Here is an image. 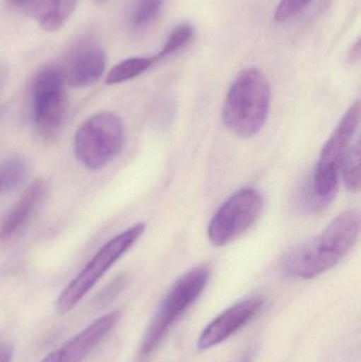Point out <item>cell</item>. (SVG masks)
I'll return each mask as SVG.
<instances>
[{
	"instance_id": "1",
	"label": "cell",
	"mask_w": 361,
	"mask_h": 362,
	"mask_svg": "<svg viewBox=\"0 0 361 362\" xmlns=\"http://www.w3.org/2000/svg\"><path fill=\"white\" fill-rule=\"evenodd\" d=\"M360 231L358 211L341 213L313 240L295 250L285 264L286 272L294 278H316L336 266L357 242Z\"/></svg>"
},
{
	"instance_id": "2",
	"label": "cell",
	"mask_w": 361,
	"mask_h": 362,
	"mask_svg": "<svg viewBox=\"0 0 361 362\" xmlns=\"http://www.w3.org/2000/svg\"><path fill=\"white\" fill-rule=\"evenodd\" d=\"M271 99L264 74L256 68L243 70L227 93L222 112L225 125L239 137H254L266 122Z\"/></svg>"
},
{
	"instance_id": "3",
	"label": "cell",
	"mask_w": 361,
	"mask_h": 362,
	"mask_svg": "<svg viewBox=\"0 0 361 362\" xmlns=\"http://www.w3.org/2000/svg\"><path fill=\"white\" fill-rule=\"evenodd\" d=\"M360 116L361 105L357 101L343 115L324 144L314 172L313 183L307 195L309 208L313 210L326 208L334 198L338 189L341 167L360 127Z\"/></svg>"
},
{
	"instance_id": "4",
	"label": "cell",
	"mask_w": 361,
	"mask_h": 362,
	"mask_svg": "<svg viewBox=\"0 0 361 362\" xmlns=\"http://www.w3.org/2000/svg\"><path fill=\"white\" fill-rule=\"evenodd\" d=\"M209 276L207 266H197L176 281L163 298L144 334L140 346V353L143 356L158 348L167 332L199 299L209 281Z\"/></svg>"
},
{
	"instance_id": "5",
	"label": "cell",
	"mask_w": 361,
	"mask_h": 362,
	"mask_svg": "<svg viewBox=\"0 0 361 362\" xmlns=\"http://www.w3.org/2000/svg\"><path fill=\"white\" fill-rule=\"evenodd\" d=\"M124 144L122 120L112 112H99L81 124L74 136L76 159L91 171L112 163Z\"/></svg>"
},
{
	"instance_id": "6",
	"label": "cell",
	"mask_w": 361,
	"mask_h": 362,
	"mask_svg": "<svg viewBox=\"0 0 361 362\" xmlns=\"http://www.w3.org/2000/svg\"><path fill=\"white\" fill-rule=\"evenodd\" d=\"M65 71L57 65L42 68L32 84V114L36 131L45 139H53L65 124L68 95Z\"/></svg>"
},
{
	"instance_id": "7",
	"label": "cell",
	"mask_w": 361,
	"mask_h": 362,
	"mask_svg": "<svg viewBox=\"0 0 361 362\" xmlns=\"http://www.w3.org/2000/svg\"><path fill=\"white\" fill-rule=\"evenodd\" d=\"M146 226L138 223L108 240L99 249L86 267L69 283L59 295L57 310L59 314L70 312L110 268L139 240Z\"/></svg>"
},
{
	"instance_id": "8",
	"label": "cell",
	"mask_w": 361,
	"mask_h": 362,
	"mask_svg": "<svg viewBox=\"0 0 361 362\" xmlns=\"http://www.w3.org/2000/svg\"><path fill=\"white\" fill-rule=\"evenodd\" d=\"M263 198L256 189L244 187L235 192L216 211L208 228V238L216 247L237 240L260 217Z\"/></svg>"
},
{
	"instance_id": "9",
	"label": "cell",
	"mask_w": 361,
	"mask_h": 362,
	"mask_svg": "<svg viewBox=\"0 0 361 362\" xmlns=\"http://www.w3.org/2000/svg\"><path fill=\"white\" fill-rule=\"evenodd\" d=\"M263 305V299L251 298L231 306L205 327L197 341V349L208 350L222 344L251 321L262 310Z\"/></svg>"
},
{
	"instance_id": "10",
	"label": "cell",
	"mask_w": 361,
	"mask_h": 362,
	"mask_svg": "<svg viewBox=\"0 0 361 362\" xmlns=\"http://www.w3.org/2000/svg\"><path fill=\"white\" fill-rule=\"evenodd\" d=\"M107 55L95 44L80 47L72 54L65 72L66 81L73 88H85L97 83L106 69Z\"/></svg>"
},
{
	"instance_id": "11",
	"label": "cell",
	"mask_w": 361,
	"mask_h": 362,
	"mask_svg": "<svg viewBox=\"0 0 361 362\" xmlns=\"http://www.w3.org/2000/svg\"><path fill=\"white\" fill-rule=\"evenodd\" d=\"M47 193L46 181L37 178L23 192L0 223V244L16 235L40 206Z\"/></svg>"
},
{
	"instance_id": "12",
	"label": "cell",
	"mask_w": 361,
	"mask_h": 362,
	"mask_svg": "<svg viewBox=\"0 0 361 362\" xmlns=\"http://www.w3.org/2000/svg\"><path fill=\"white\" fill-rule=\"evenodd\" d=\"M120 319V312L104 315L93 321L89 327L72 338L66 346L59 351L64 362H82L90 354L91 351L110 334Z\"/></svg>"
},
{
	"instance_id": "13",
	"label": "cell",
	"mask_w": 361,
	"mask_h": 362,
	"mask_svg": "<svg viewBox=\"0 0 361 362\" xmlns=\"http://www.w3.org/2000/svg\"><path fill=\"white\" fill-rule=\"evenodd\" d=\"M78 0H42L35 16L45 31L61 29L76 10Z\"/></svg>"
},
{
	"instance_id": "14",
	"label": "cell",
	"mask_w": 361,
	"mask_h": 362,
	"mask_svg": "<svg viewBox=\"0 0 361 362\" xmlns=\"http://www.w3.org/2000/svg\"><path fill=\"white\" fill-rule=\"evenodd\" d=\"M156 57H131L117 64L106 76L108 85L121 84L148 71L157 63Z\"/></svg>"
},
{
	"instance_id": "15",
	"label": "cell",
	"mask_w": 361,
	"mask_h": 362,
	"mask_svg": "<svg viewBox=\"0 0 361 362\" xmlns=\"http://www.w3.org/2000/svg\"><path fill=\"white\" fill-rule=\"evenodd\" d=\"M165 0H133L129 8V21L136 31L146 29L156 21Z\"/></svg>"
},
{
	"instance_id": "16",
	"label": "cell",
	"mask_w": 361,
	"mask_h": 362,
	"mask_svg": "<svg viewBox=\"0 0 361 362\" xmlns=\"http://www.w3.org/2000/svg\"><path fill=\"white\" fill-rule=\"evenodd\" d=\"M28 168L21 157L12 156L0 165V189L14 191L27 178Z\"/></svg>"
},
{
	"instance_id": "17",
	"label": "cell",
	"mask_w": 361,
	"mask_h": 362,
	"mask_svg": "<svg viewBox=\"0 0 361 362\" xmlns=\"http://www.w3.org/2000/svg\"><path fill=\"white\" fill-rule=\"evenodd\" d=\"M341 172H343V180L348 189L353 193L360 192L361 185L360 139L356 140L355 144L348 151L341 167Z\"/></svg>"
},
{
	"instance_id": "18",
	"label": "cell",
	"mask_w": 361,
	"mask_h": 362,
	"mask_svg": "<svg viewBox=\"0 0 361 362\" xmlns=\"http://www.w3.org/2000/svg\"><path fill=\"white\" fill-rule=\"evenodd\" d=\"M194 37V29L189 23H182L172 30L170 35L167 36V42L163 45L158 54L155 55L157 61L170 57L173 53L186 48Z\"/></svg>"
},
{
	"instance_id": "19",
	"label": "cell",
	"mask_w": 361,
	"mask_h": 362,
	"mask_svg": "<svg viewBox=\"0 0 361 362\" xmlns=\"http://www.w3.org/2000/svg\"><path fill=\"white\" fill-rule=\"evenodd\" d=\"M313 0H280L276 8L275 21L277 23H286L294 18L301 11L304 10Z\"/></svg>"
},
{
	"instance_id": "20",
	"label": "cell",
	"mask_w": 361,
	"mask_h": 362,
	"mask_svg": "<svg viewBox=\"0 0 361 362\" xmlns=\"http://www.w3.org/2000/svg\"><path fill=\"white\" fill-rule=\"evenodd\" d=\"M127 276L125 274L117 276L112 282H110L101 293L97 295L95 299V305L104 306L107 305L110 302L114 301L121 291L125 288L127 284Z\"/></svg>"
},
{
	"instance_id": "21",
	"label": "cell",
	"mask_w": 361,
	"mask_h": 362,
	"mask_svg": "<svg viewBox=\"0 0 361 362\" xmlns=\"http://www.w3.org/2000/svg\"><path fill=\"white\" fill-rule=\"evenodd\" d=\"M6 1L8 6L14 10L35 16L42 0H6Z\"/></svg>"
},
{
	"instance_id": "22",
	"label": "cell",
	"mask_w": 361,
	"mask_h": 362,
	"mask_svg": "<svg viewBox=\"0 0 361 362\" xmlns=\"http://www.w3.org/2000/svg\"><path fill=\"white\" fill-rule=\"evenodd\" d=\"M14 355V348L11 344H6L0 346V362L12 361Z\"/></svg>"
},
{
	"instance_id": "23",
	"label": "cell",
	"mask_w": 361,
	"mask_h": 362,
	"mask_svg": "<svg viewBox=\"0 0 361 362\" xmlns=\"http://www.w3.org/2000/svg\"><path fill=\"white\" fill-rule=\"evenodd\" d=\"M360 57V42L357 40L355 45H353V48L350 51L349 59L354 63V62L358 61Z\"/></svg>"
},
{
	"instance_id": "24",
	"label": "cell",
	"mask_w": 361,
	"mask_h": 362,
	"mask_svg": "<svg viewBox=\"0 0 361 362\" xmlns=\"http://www.w3.org/2000/svg\"><path fill=\"white\" fill-rule=\"evenodd\" d=\"M42 362H64L59 356V351L50 353Z\"/></svg>"
},
{
	"instance_id": "25",
	"label": "cell",
	"mask_w": 361,
	"mask_h": 362,
	"mask_svg": "<svg viewBox=\"0 0 361 362\" xmlns=\"http://www.w3.org/2000/svg\"><path fill=\"white\" fill-rule=\"evenodd\" d=\"M97 1H103V0H97Z\"/></svg>"
},
{
	"instance_id": "26",
	"label": "cell",
	"mask_w": 361,
	"mask_h": 362,
	"mask_svg": "<svg viewBox=\"0 0 361 362\" xmlns=\"http://www.w3.org/2000/svg\"><path fill=\"white\" fill-rule=\"evenodd\" d=\"M0 191H1V189H0Z\"/></svg>"
}]
</instances>
